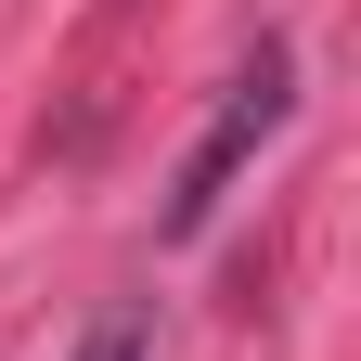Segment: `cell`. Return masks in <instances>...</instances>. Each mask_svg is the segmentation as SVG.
I'll return each mask as SVG.
<instances>
[{"label":"cell","instance_id":"cell-1","mask_svg":"<svg viewBox=\"0 0 361 361\" xmlns=\"http://www.w3.org/2000/svg\"><path fill=\"white\" fill-rule=\"evenodd\" d=\"M284 104H297V52L284 39H258V65L219 90V116H207V142L180 155V180H168V233H207V207L233 194V168L271 142V129H284Z\"/></svg>","mask_w":361,"mask_h":361},{"label":"cell","instance_id":"cell-2","mask_svg":"<svg viewBox=\"0 0 361 361\" xmlns=\"http://www.w3.org/2000/svg\"><path fill=\"white\" fill-rule=\"evenodd\" d=\"M78 361H142V323H104V336H90Z\"/></svg>","mask_w":361,"mask_h":361}]
</instances>
